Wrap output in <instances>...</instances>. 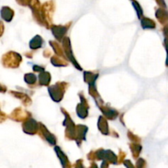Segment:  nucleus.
<instances>
[]
</instances>
